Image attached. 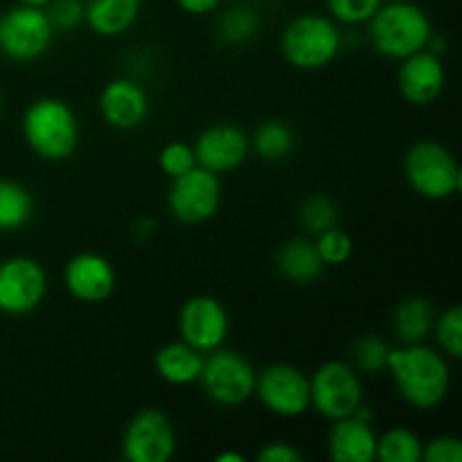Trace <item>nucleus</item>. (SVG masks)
<instances>
[{
  "label": "nucleus",
  "instance_id": "obj_21",
  "mask_svg": "<svg viewBox=\"0 0 462 462\" xmlns=\"http://www.w3.org/2000/svg\"><path fill=\"white\" fill-rule=\"evenodd\" d=\"M275 266L280 275L293 284H311L323 275L325 264L316 253L314 242L302 237H293L284 242L275 253Z\"/></svg>",
  "mask_w": 462,
  "mask_h": 462
},
{
  "label": "nucleus",
  "instance_id": "obj_4",
  "mask_svg": "<svg viewBox=\"0 0 462 462\" xmlns=\"http://www.w3.org/2000/svg\"><path fill=\"white\" fill-rule=\"evenodd\" d=\"M343 48L337 23L320 14H302L287 23L280 36V52L289 66L314 72L329 66Z\"/></svg>",
  "mask_w": 462,
  "mask_h": 462
},
{
  "label": "nucleus",
  "instance_id": "obj_28",
  "mask_svg": "<svg viewBox=\"0 0 462 462\" xmlns=\"http://www.w3.org/2000/svg\"><path fill=\"white\" fill-rule=\"evenodd\" d=\"M433 332L442 355L449 359H460L462 355V310L458 305L449 307L433 320Z\"/></svg>",
  "mask_w": 462,
  "mask_h": 462
},
{
  "label": "nucleus",
  "instance_id": "obj_22",
  "mask_svg": "<svg viewBox=\"0 0 462 462\" xmlns=\"http://www.w3.org/2000/svg\"><path fill=\"white\" fill-rule=\"evenodd\" d=\"M436 311L422 296H409L393 311V329L402 343H424L433 332Z\"/></svg>",
  "mask_w": 462,
  "mask_h": 462
},
{
  "label": "nucleus",
  "instance_id": "obj_30",
  "mask_svg": "<svg viewBox=\"0 0 462 462\" xmlns=\"http://www.w3.org/2000/svg\"><path fill=\"white\" fill-rule=\"evenodd\" d=\"M314 246L325 266L346 264L352 257V253H355V242H352L350 235H347L346 230L338 228V226L316 235Z\"/></svg>",
  "mask_w": 462,
  "mask_h": 462
},
{
  "label": "nucleus",
  "instance_id": "obj_29",
  "mask_svg": "<svg viewBox=\"0 0 462 462\" xmlns=\"http://www.w3.org/2000/svg\"><path fill=\"white\" fill-rule=\"evenodd\" d=\"M388 355H391V346L383 341L377 334H365L359 341L355 343V359L356 370L368 374H379L386 370L388 365Z\"/></svg>",
  "mask_w": 462,
  "mask_h": 462
},
{
  "label": "nucleus",
  "instance_id": "obj_7",
  "mask_svg": "<svg viewBox=\"0 0 462 462\" xmlns=\"http://www.w3.org/2000/svg\"><path fill=\"white\" fill-rule=\"evenodd\" d=\"M54 34L45 9L18 3L0 16V54L16 63L36 61L48 52Z\"/></svg>",
  "mask_w": 462,
  "mask_h": 462
},
{
  "label": "nucleus",
  "instance_id": "obj_36",
  "mask_svg": "<svg viewBox=\"0 0 462 462\" xmlns=\"http://www.w3.org/2000/svg\"><path fill=\"white\" fill-rule=\"evenodd\" d=\"M185 14H192V16H206V14L215 12L221 5V0H174Z\"/></svg>",
  "mask_w": 462,
  "mask_h": 462
},
{
  "label": "nucleus",
  "instance_id": "obj_20",
  "mask_svg": "<svg viewBox=\"0 0 462 462\" xmlns=\"http://www.w3.org/2000/svg\"><path fill=\"white\" fill-rule=\"evenodd\" d=\"M203 359L206 356L185 341H171L165 343L161 350L153 356V368H156L158 377L170 386H189L197 383L201 377Z\"/></svg>",
  "mask_w": 462,
  "mask_h": 462
},
{
  "label": "nucleus",
  "instance_id": "obj_32",
  "mask_svg": "<svg viewBox=\"0 0 462 462\" xmlns=\"http://www.w3.org/2000/svg\"><path fill=\"white\" fill-rule=\"evenodd\" d=\"M158 167H161V171L167 179H176V176L194 170L197 167V156H194L192 144L180 143V140L165 144L161 153H158Z\"/></svg>",
  "mask_w": 462,
  "mask_h": 462
},
{
  "label": "nucleus",
  "instance_id": "obj_11",
  "mask_svg": "<svg viewBox=\"0 0 462 462\" xmlns=\"http://www.w3.org/2000/svg\"><path fill=\"white\" fill-rule=\"evenodd\" d=\"M253 397H257L271 415L284 420L300 418L311 409L310 377L296 365L273 364L257 373Z\"/></svg>",
  "mask_w": 462,
  "mask_h": 462
},
{
  "label": "nucleus",
  "instance_id": "obj_34",
  "mask_svg": "<svg viewBox=\"0 0 462 462\" xmlns=\"http://www.w3.org/2000/svg\"><path fill=\"white\" fill-rule=\"evenodd\" d=\"M427 462H462V442L456 436H438L422 447Z\"/></svg>",
  "mask_w": 462,
  "mask_h": 462
},
{
  "label": "nucleus",
  "instance_id": "obj_25",
  "mask_svg": "<svg viewBox=\"0 0 462 462\" xmlns=\"http://www.w3.org/2000/svg\"><path fill=\"white\" fill-rule=\"evenodd\" d=\"M260 32V16L248 5H235L226 9L217 21V36L224 45H248Z\"/></svg>",
  "mask_w": 462,
  "mask_h": 462
},
{
  "label": "nucleus",
  "instance_id": "obj_5",
  "mask_svg": "<svg viewBox=\"0 0 462 462\" xmlns=\"http://www.w3.org/2000/svg\"><path fill=\"white\" fill-rule=\"evenodd\" d=\"M404 176L418 197L429 201H447L462 188V171L454 153L440 143L420 140L404 156Z\"/></svg>",
  "mask_w": 462,
  "mask_h": 462
},
{
  "label": "nucleus",
  "instance_id": "obj_15",
  "mask_svg": "<svg viewBox=\"0 0 462 462\" xmlns=\"http://www.w3.org/2000/svg\"><path fill=\"white\" fill-rule=\"evenodd\" d=\"M192 149L197 165L219 176L235 171L246 161L251 153V140L239 126L215 125L199 134Z\"/></svg>",
  "mask_w": 462,
  "mask_h": 462
},
{
  "label": "nucleus",
  "instance_id": "obj_3",
  "mask_svg": "<svg viewBox=\"0 0 462 462\" xmlns=\"http://www.w3.org/2000/svg\"><path fill=\"white\" fill-rule=\"evenodd\" d=\"M365 25L373 48L393 61H402L424 50L433 34L429 14L411 0L382 3Z\"/></svg>",
  "mask_w": 462,
  "mask_h": 462
},
{
  "label": "nucleus",
  "instance_id": "obj_10",
  "mask_svg": "<svg viewBox=\"0 0 462 462\" xmlns=\"http://www.w3.org/2000/svg\"><path fill=\"white\" fill-rule=\"evenodd\" d=\"M48 296V273L27 255L0 262V311L7 316H27L39 310Z\"/></svg>",
  "mask_w": 462,
  "mask_h": 462
},
{
  "label": "nucleus",
  "instance_id": "obj_39",
  "mask_svg": "<svg viewBox=\"0 0 462 462\" xmlns=\"http://www.w3.org/2000/svg\"><path fill=\"white\" fill-rule=\"evenodd\" d=\"M21 5H30V7H39V9H45L48 7L52 0H18Z\"/></svg>",
  "mask_w": 462,
  "mask_h": 462
},
{
  "label": "nucleus",
  "instance_id": "obj_26",
  "mask_svg": "<svg viewBox=\"0 0 462 462\" xmlns=\"http://www.w3.org/2000/svg\"><path fill=\"white\" fill-rule=\"evenodd\" d=\"M422 447L424 442L411 429L395 427L383 433V436H377V454H374V460L420 462L422 460Z\"/></svg>",
  "mask_w": 462,
  "mask_h": 462
},
{
  "label": "nucleus",
  "instance_id": "obj_12",
  "mask_svg": "<svg viewBox=\"0 0 462 462\" xmlns=\"http://www.w3.org/2000/svg\"><path fill=\"white\" fill-rule=\"evenodd\" d=\"M176 454V431L162 411L144 409L129 420L122 456L129 462H167Z\"/></svg>",
  "mask_w": 462,
  "mask_h": 462
},
{
  "label": "nucleus",
  "instance_id": "obj_23",
  "mask_svg": "<svg viewBox=\"0 0 462 462\" xmlns=\"http://www.w3.org/2000/svg\"><path fill=\"white\" fill-rule=\"evenodd\" d=\"M34 217V197L16 180H0V233H18Z\"/></svg>",
  "mask_w": 462,
  "mask_h": 462
},
{
  "label": "nucleus",
  "instance_id": "obj_18",
  "mask_svg": "<svg viewBox=\"0 0 462 462\" xmlns=\"http://www.w3.org/2000/svg\"><path fill=\"white\" fill-rule=\"evenodd\" d=\"M377 454V433L373 424L355 415L332 422L328 433V456L334 462H373Z\"/></svg>",
  "mask_w": 462,
  "mask_h": 462
},
{
  "label": "nucleus",
  "instance_id": "obj_6",
  "mask_svg": "<svg viewBox=\"0 0 462 462\" xmlns=\"http://www.w3.org/2000/svg\"><path fill=\"white\" fill-rule=\"evenodd\" d=\"M255 377L257 370L253 368L246 356L219 347L215 352H208V356L203 359L199 383L208 400L215 402L217 406L233 409V406H242L251 400L253 391H255Z\"/></svg>",
  "mask_w": 462,
  "mask_h": 462
},
{
  "label": "nucleus",
  "instance_id": "obj_17",
  "mask_svg": "<svg viewBox=\"0 0 462 462\" xmlns=\"http://www.w3.org/2000/svg\"><path fill=\"white\" fill-rule=\"evenodd\" d=\"M99 113L104 122L117 131H131L149 116V97L134 79H113L99 95Z\"/></svg>",
  "mask_w": 462,
  "mask_h": 462
},
{
  "label": "nucleus",
  "instance_id": "obj_13",
  "mask_svg": "<svg viewBox=\"0 0 462 462\" xmlns=\"http://www.w3.org/2000/svg\"><path fill=\"white\" fill-rule=\"evenodd\" d=\"M230 332L228 310L217 298L192 296L179 311V337L201 355L224 347Z\"/></svg>",
  "mask_w": 462,
  "mask_h": 462
},
{
  "label": "nucleus",
  "instance_id": "obj_38",
  "mask_svg": "<svg viewBox=\"0 0 462 462\" xmlns=\"http://www.w3.org/2000/svg\"><path fill=\"white\" fill-rule=\"evenodd\" d=\"M215 462H244L242 454H235V451H224L215 458Z\"/></svg>",
  "mask_w": 462,
  "mask_h": 462
},
{
  "label": "nucleus",
  "instance_id": "obj_24",
  "mask_svg": "<svg viewBox=\"0 0 462 462\" xmlns=\"http://www.w3.org/2000/svg\"><path fill=\"white\" fill-rule=\"evenodd\" d=\"M248 140H251L253 152L266 162H280L289 158L293 152V144H296L293 131L280 120L262 122L255 134H253V138Z\"/></svg>",
  "mask_w": 462,
  "mask_h": 462
},
{
  "label": "nucleus",
  "instance_id": "obj_16",
  "mask_svg": "<svg viewBox=\"0 0 462 462\" xmlns=\"http://www.w3.org/2000/svg\"><path fill=\"white\" fill-rule=\"evenodd\" d=\"M397 70V88L400 95L413 106H429L442 95L447 84L445 63L431 50H420L411 57L402 59Z\"/></svg>",
  "mask_w": 462,
  "mask_h": 462
},
{
  "label": "nucleus",
  "instance_id": "obj_2",
  "mask_svg": "<svg viewBox=\"0 0 462 462\" xmlns=\"http://www.w3.org/2000/svg\"><path fill=\"white\" fill-rule=\"evenodd\" d=\"M27 147L45 162H63L79 147V120L68 102L39 97L25 108L21 120Z\"/></svg>",
  "mask_w": 462,
  "mask_h": 462
},
{
  "label": "nucleus",
  "instance_id": "obj_31",
  "mask_svg": "<svg viewBox=\"0 0 462 462\" xmlns=\"http://www.w3.org/2000/svg\"><path fill=\"white\" fill-rule=\"evenodd\" d=\"M329 18L341 25H365L383 0H325Z\"/></svg>",
  "mask_w": 462,
  "mask_h": 462
},
{
  "label": "nucleus",
  "instance_id": "obj_14",
  "mask_svg": "<svg viewBox=\"0 0 462 462\" xmlns=\"http://www.w3.org/2000/svg\"><path fill=\"white\" fill-rule=\"evenodd\" d=\"M116 269L99 253H77L63 269V287L84 305H99L108 300L116 291Z\"/></svg>",
  "mask_w": 462,
  "mask_h": 462
},
{
  "label": "nucleus",
  "instance_id": "obj_37",
  "mask_svg": "<svg viewBox=\"0 0 462 462\" xmlns=\"http://www.w3.org/2000/svg\"><path fill=\"white\" fill-rule=\"evenodd\" d=\"M156 221L152 219V217H143V219H138L134 224V228H131V233H134V239L138 244H147L149 239L156 235Z\"/></svg>",
  "mask_w": 462,
  "mask_h": 462
},
{
  "label": "nucleus",
  "instance_id": "obj_33",
  "mask_svg": "<svg viewBox=\"0 0 462 462\" xmlns=\"http://www.w3.org/2000/svg\"><path fill=\"white\" fill-rule=\"evenodd\" d=\"M54 32H75L84 25L86 3L84 0H52L45 7Z\"/></svg>",
  "mask_w": 462,
  "mask_h": 462
},
{
  "label": "nucleus",
  "instance_id": "obj_40",
  "mask_svg": "<svg viewBox=\"0 0 462 462\" xmlns=\"http://www.w3.org/2000/svg\"><path fill=\"white\" fill-rule=\"evenodd\" d=\"M0 111H3V95H0Z\"/></svg>",
  "mask_w": 462,
  "mask_h": 462
},
{
  "label": "nucleus",
  "instance_id": "obj_8",
  "mask_svg": "<svg viewBox=\"0 0 462 462\" xmlns=\"http://www.w3.org/2000/svg\"><path fill=\"white\" fill-rule=\"evenodd\" d=\"M311 409L320 418L337 422L350 418L364 404V386L359 374L346 361H328L310 377Z\"/></svg>",
  "mask_w": 462,
  "mask_h": 462
},
{
  "label": "nucleus",
  "instance_id": "obj_19",
  "mask_svg": "<svg viewBox=\"0 0 462 462\" xmlns=\"http://www.w3.org/2000/svg\"><path fill=\"white\" fill-rule=\"evenodd\" d=\"M143 0H88L84 23L93 34L116 39L138 23Z\"/></svg>",
  "mask_w": 462,
  "mask_h": 462
},
{
  "label": "nucleus",
  "instance_id": "obj_9",
  "mask_svg": "<svg viewBox=\"0 0 462 462\" xmlns=\"http://www.w3.org/2000/svg\"><path fill=\"white\" fill-rule=\"evenodd\" d=\"M221 206L219 176L203 167L185 171L171 179L167 192V210L185 226H199L210 221Z\"/></svg>",
  "mask_w": 462,
  "mask_h": 462
},
{
  "label": "nucleus",
  "instance_id": "obj_35",
  "mask_svg": "<svg viewBox=\"0 0 462 462\" xmlns=\"http://www.w3.org/2000/svg\"><path fill=\"white\" fill-rule=\"evenodd\" d=\"M257 462H300L305 460V456L300 454V449H296L293 445H289V442H269V445L262 447L260 451H257Z\"/></svg>",
  "mask_w": 462,
  "mask_h": 462
},
{
  "label": "nucleus",
  "instance_id": "obj_1",
  "mask_svg": "<svg viewBox=\"0 0 462 462\" xmlns=\"http://www.w3.org/2000/svg\"><path fill=\"white\" fill-rule=\"evenodd\" d=\"M386 370L391 373L397 395L411 409L433 411L449 395V361L424 343H404L402 347H391Z\"/></svg>",
  "mask_w": 462,
  "mask_h": 462
},
{
  "label": "nucleus",
  "instance_id": "obj_27",
  "mask_svg": "<svg viewBox=\"0 0 462 462\" xmlns=\"http://www.w3.org/2000/svg\"><path fill=\"white\" fill-rule=\"evenodd\" d=\"M298 217H300V224L305 226L307 233L311 235H320L338 226L337 203L325 194H311V197L302 199Z\"/></svg>",
  "mask_w": 462,
  "mask_h": 462
}]
</instances>
